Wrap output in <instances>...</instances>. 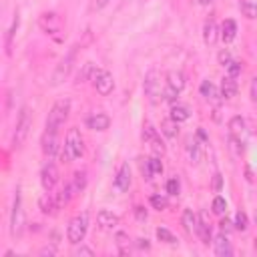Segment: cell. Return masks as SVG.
Listing matches in <instances>:
<instances>
[{
	"mask_svg": "<svg viewBox=\"0 0 257 257\" xmlns=\"http://www.w3.org/2000/svg\"><path fill=\"white\" fill-rule=\"evenodd\" d=\"M135 215L139 221H145L147 219V209L145 207H135Z\"/></svg>",
	"mask_w": 257,
	"mask_h": 257,
	"instance_id": "cell-48",
	"label": "cell"
},
{
	"mask_svg": "<svg viewBox=\"0 0 257 257\" xmlns=\"http://www.w3.org/2000/svg\"><path fill=\"white\" fill-rule=\"evenodd\" d=\"M235 229L237 231H247V227H249V221H247V215L243 213V211H239L237 215H235Z\"/></svg>",
	"mask_w": 257,
	"mask_h": 257,
	"instance_id": "cell-36",
	"label": "cell"
},
{
	"mask_svg": "<svg viewBox=\"0 0 257 257\" xmlns=\"http://www.w3.org/2000/svg\"><path fill=\"white\" fill-rule=\"evenodd\" d=\"M197 235L201 237V241H203L205 245L213 243V239H211V223L207 221V213H201V215H199V227H197Z\"/></svg>",
	"mask_w": 257,
	"mask_h": 257,
	"instance_id": "cell-21",
	"label": "cell"
},
{
	"mask_svg": "<svg viewBox=\"0 0 257 257\" xmlns=\"http://www.w3.org/2000/svg\"><path fill=\"white\" fill-rule=\"evenodd\" d=\"M96 223H98L102 229H114V227L118 225V217H116L114 213L102 209V211L96 213Z\"/></svg>",
	"mask_w": 257,
	"mask_h": 257,
	"instance_id": "cell-22",
	"label": "cell"
},
{
	"mask_svg": "<svg viewBox=\"0 0 257 257\" xmlns=\"http://www.w3.org/2000/svg\"><path fill=\"white\" fill-rule=\"evenodd\" d=\"M141 173H143V177H145L147 181L153 179V173H151V167H149V159H143V161H141Z\"/></svg>",
	"mask_w": 257,
	"mask_h": 257,
	"instance_id": "cell-41",
	"label": "cell"
},
{
	"mask_svg": "<svg viewBox=\"0 0 257 257\" xmlns=\"http://www.w3.org/2000/svg\"><path fill=\"white\" fill-rule=\"evenodd\" d=\"M253 251H255V253H257V237H255V239H253Z\"/></svg>",
	"mask_w": 257,
	"mask_h": 257,
	"instance_id": "cell-53",
	"label": "cell"
},
{
	"mask_svg": "<svg viewBox=\"0 0 257 257\" xmlns=\"http://www.w3.org/2000/svg\"><path fill=\"white\" fill-rule=\"evenodd\" d=\"M161 80H163V76H161L159 70H149L147 76H145V96L149 98L151 104H157L163 98L165 88H163Z\"/></svg>",
	"mask_w": 257,
	"mask_h": 257,
	"instance_id": "cell-5",
	"label": "cell"
},
{
	"mask_svg": "<svg viewBox=\"0 0 257 257\" xmlns=\"http://www.w3.org/2000/svg\"><path fill=\"white\" fill-rule=\"evenodd\" d=\"M181 223H183V227H185L187 233H197L199 217H197L191 209H185V211H183V217H181Z\"/></svg>",
	"mask_w": 257,
	"mask_h": 257,
	"instance_id": "cell-24",
	"label": "cell"
},
{
	"mask_svg": "<svg viewBox=\"0 0 257 257\" xmlns=\"http://www.w3.org/2000/svg\"><path fill=\"white\" fill-rule=\"evenodd\" d=\"M114 187L118 191H128V187H131V167H128V163L120 165V169L114 177Z\"/></svg>",
	"mask_w": 257,
	"mask_h": 257,
	"instance_id": "cell-15",
	"label": "cell"
},
{
	"mask_svg": "<svg viewBox=\"0 0 257 257\" xmlns=\"http://www.w3.org/2000/svg\"><path fill=\"white\" fill-rule=\"evenodd\" d=\"M213 249H215V253H217L219 257H229V255L233 253L231 243H229V239H227L225 233H219V235L213 239Z\"/></svg>",
	"mask_w": 257,
	"mask_h": 257,
	"instance_id": "cell-20",
	"label": "cell"
},
{
	"mask_svg": "<svg viewBox=\"0 0 257 257\" xmlns=\"http://www.w3.org/2000/svg\"><path fill=\"white\" fill-rule=\"evenodd\" d=\"M18 22H20V18H18V12H16L14 18H12V24H10L8 32H6V52H8V54H10V46H12V38H14V34H16Z\"/></svg>",
	"mask_w": 257,
	"mask_h": 257,
	"instance_id": "cell-31",
	"label": "cell"
},
{
	"mask_svg": "<svg viewBox=\"0 0 257 257\" xmlns=\"http://www.w3.org/2000/svg\"><path fill=\"white\" fill-rule=\"evenodd\" d=\"M70 112V98H60L52 104L48 116H46V128L48 131H58L60 124H64V120L68 118Z\"/></svg>",
	"mask_w": 257,
	"mask_h": 257,
	"instance_id": "cell-4",
	"label": "cell"
},
{
	"mask_svg": "<svg viewBox=\"0 0 257 257\" xmlns=\"http://www.w3.org/2000/svg\"><path fill=\"white\" fill-rule=\"evenodd\" d=\"M143 139L151 145V151L155 153V157H163L165 153H167V147H165V143L161 141V137H159V133L151 126V124H147L145 128H143Z\"/></svg>",
	"mask_w": 257,
	"mask_h": 257,
	"instance_id": "cell-10",
	"label": "cell"
},
{
	"mask_svg": "<svg viewBox=\"0 0 257 257\" xmlns=\"http://www.w3.org/2000/svg\"><path fill=\"white\" fill-rule=\"evenodd\" d=\"M219 36H221V40H223L225 44L233 42V40H235V36H237V22H235L233 18H227V20H223V24H221V30H219Z\"/></svg>",
	"mask_w": 257,
	"mask_h": 257,
	"instance_id": "cell-16",
	"label": "cell"
},
{
	"mask_svg": "<svg viewBox=\"0 0 257 257\" xmlns=\"http://www.w3.org/2000/svg\"><path fill=\"white\" fill-rule=\"evenodd\" d=\"M245 135H247V128H245V120L241 116H233L229 120V137L239 141V143H245Z\"/></svg>",
	"mask_w": 257,
	"mask_h": 257,
	"instance_id": "cell-14",
	"label": "cell"
},
{
	"mask_svg": "<svg viewBox=\"0 0 257 257\" xmlns=\"http://www.w3.org/2000/svg\"><path fill=\"white\" fill-rule=\"evenodd\" d=\"M221 189H223V177H221V173H215L213 175V191L219 193Z\"/></svg>",
	"mask_w": 257,
	"mask_h": 257,
	"instance_id": "cell-45",
	"label": "cell"
},
{
	"mask_svg": "<svg viewBox=\"0 0 257 257\" xmlns=\"http://www.w3.org/2000/svg\"><path fill=\"white\" fill-rule=\"evenodd\" d=\"M151 205H153V209H157V211H165V209L169 207V199L163 197V195H153V197H151Z\"/></svg>",
	"mask_w": 257,
	"mask_h": 257,
	"instance_id": "cell-34",
	"label": "cell"
},
{
	"mask_svg": "<svg viewBox=\"0 0 257 257\" xmlns=\"http://www.w3.org/2000/svg\"><path fill=\"white\" fill-rule=\"evenodd\" d=\"M211 209H213V213H215V215H223V213L227 211V201H225L223 197H219V195H217V197L213 199Z\"/></svg>",
	"mask_w": 257,
	"mask_h": 257,
	"instance_id": "cell-35",
	"label": "cell"
},
{
	"mask_svg": "<svg viewBox=\"0 0 257 257\" xmlns=\"http://www.w3.org/2000/svg\"><path fill=\"white\" fill-rule=\"evenodd\" d=\"M241 70H243V64H241L239 60H231V62L227 64V72H229V76H233V78H237V76L241 74Z\"/></svg>",
	"mask_w": 257,
	"mask_h": 257,
	"instance_id": "cell-37",
	"label": "cell"
},
{
	"mask_svg": "<svg viewBox=\"0 0 257 257\" xmlns=\"http://www.w3.org/2000/svg\"><path fill=\"white\" fill-rule=\"evenodd\" d=\"M219 229H221V233H225V235H227L231 229H235V225L225 217V219H221V221H219Z\"/></svg>",
	"mask_w": 257,
	"mask_h": 257,
	"instance_id": "cell-43",
	"label": "cell"
},
{
	"mask_svg": "<svg viewBox=\"0 0 257 257\" xmlns=\"http://www.w3.org/2000/svg\"><path fill=\"white\" fill-rule=\"evenodd\" d=\"M108 2H110V0H94V8H96V10H100V8H104Z\"/></svg>",
	"mask_w": 257,
	"mask_h": 257,
	"instance_id": "cell-51",
	"label": "cell"
},
{
	"mask_svg": "<svg viewBox=\"0 0 257 257\" xmlns=\"http://www.w3.org/2000/svg\"><path fill=\"white\" fill-rule=\"evenodd\" d=\"M38 24H40V28L46 32V34H56V32H60V18L54 14V12H44V14H40V18H38Z\"/></svg>",
	"mask_w": 257,
	"mask_h": 257,
	"instance_id": "cell-12",
	"label": "cell"
},
{
	"mask_svg": "<svg viewBox=\"0 0 257 257\" xmlns=\"http://www.w3.org/2000/svg\"><path fill=\"white\" fill-rule=\"evenodd\" d=\"M177 124H179V122H175V120L169 116V118L161 120V133H163L165 137H169V139H175L177 133H179V126H177Z\"/></svg>",
	"mask_w": 257,
	"mask_h": 257,
	"instance_id": "cell-28",
	"label": "cell"
},
{
	"mask_svg": "<svg viewBox=\"0 0 257 257\" xmlns=\"http://www.w3.org/2000/svg\"><path fill=\"white\" fill-rule=\"evenodd\" d=\"M58 169H56V165L52 163V161H46L44 165H42V171H40V183H42V187L46 189V191H52L54 189V185L58 183Z\"/></svg>",
	"mask_w": 257,
	"mask_h": 257,
	"instance_id": "cell-11",
	"label": "cell"
},
{
	"mask_svg": "<svg viewBox=\"0 0 257 257\" xmlns=\"http://www.w3.org/2000/svg\"><path fill=\"white\" fill-rule=\"evenodd\" d=\"M179 191H181V183H179V179H175V177L169 179V181H167V193L173 195V197H177Z\"/></svg>",
	"mask_w": 257,
	"mask_h": 257,
	"instance_id": "cell-39",
	"label": "cell"
},
{
	"mask_svg": "<svg viewBox=\"0 0 257 257\" xmlns=\"http://www.w3.org/2000/svg\"><path fill=\"white\" fill-rule=\"evenodd\" d=\"M114 243H116V247H118V251H120L122 255L128 253V249H131V239H128L126 233H116V235H114Z\"/></svg>",
	"mask_w": 257,
	"mask_h": 257,
	"instance_id": "cell-30",
	"label": "cell"
},
{
	"mask_svg": "<svg viewBox=\"0 0 257 257\" xmlns=\"http://www.w3.org/2000/svg\"><path fill=\"white\" fill-rule=\"evenodd\" d=\"M237 80L233 78V76H225L223 80H221V96L225 98V100H229V98H233L235 94H237Z\"/></svg>",
	"mask_w": 257,
	"mask_h": 257,
	"instance_id": "cell-23",
	"label": "cell"
},
{
	"mask_svg": "<svg viewBox=\"0 0 257 257\" xmlns=\"http://www.w3.org/2000/svg\"><path fill=\"white\" fill-rule=\"evenodd\" d=\"M199 4H203V6H209V4H213V0H199Z\"/></svg>",
	"mask_w": 257,
	"mask_h": 257,
	"instance_id": "cell-52",
	"label": "cell"
},
{
	"mask_svg": "<svg viewBox=\"0 0 257 257\" xmlns=\"http://www.w3.org/2000/svg\"><path fill=\"white\" fill-rule=\"evenodd\" d=\"M40 145H42V153L50 159V157H54L56 153H58V135H56V131H44V135H42V141H40Z\"/></svg>",
	"mask_w": 257,
	"mask_h": 257,
	"instance_id": "cell-13",
	"label": "cell"
},
{
	"mask_svg": "<svg viewBox=\"0 0 257 257\" xmlns=\"http://www.w3.org/2000/svg\"><path fill=\"white\" fill-rule=\"evenodd\" d=\"M24 229V211H22V197H20V187H16L14 195V205L10 213V233L12 237H20Z\"/></svg>",
	"mask_w": 257,
	"mask_h": 257,
	"instance_id": "cell-8",
	"label": "cell"
},
{
	"mask_svg": "<svg viewBox=\"0 0 257 257\" xmlns=\"http://www.w3.org/2000/svg\"><path fill=\"white\" fill-rule=\"evenodd\" d=\"M30 128H32V112L28 106H24L18 114V120H16V128H14V135H12V147L18 149L26 143L28 135H30Z\"/></svg>",
	"mask_w": 257,
	"mask_h": 257,
	"instance_id": "cell-2",
	"label": "cell"
},
{
	"mask_svg": "<svg viewBox=\"0 0 257 257\" xmlns=\"http://www.w3.org/2000/svg\"><path fill=\"white\" fill-rule=\"evenodd\" d=\"M199 90H201V94H203L207 100H217V96H219V90L215 88V84H213L211 80H203L201 86H199Z\"/></svg>",
	"mask_w": 257,
	"mask_h": 257,
	"instance_id": "cell-29",
	"label": "cell"
},
{
	"mask_svg": "<svg viewBox=\"0 0 257 257\" xmlns=\"http://www.w3.org/2000/svg\"><path fill=\"white\" fill-rule=\"evenodd\" d=\"M231 60H233V58H231V52H229L227 48L219 52V64H223V66H227V64H229Z\"/></svg>",
	"mask_w": 257,
	"mask_h": 257,
	"instance_id": "cell-44",
	"label": "cell"
},
{
	"mask_svg": "<svg viewBox=\"0 0 257 257\" xmlns=\"http://www.w3.org/2000/svg\"><path fill=\"white\" fill-rule=\"evenodd\" d=\"M189 116H191V108L187 106V104H173L171 106V118L175 120V122H185V120H189Z\"/></svg>",
	"mask_w": 257,
	"mask_h": 257,
	"instance_id": "cell-25",
	"label": "cell"
},
{
	"mask_svg": "<svg viewBox=\"0 0 257 257\" xmlns=\"http://www.w3.org/2000/svg\"><path fill=\"white\" fill-rule=\"evenodd\" d=\"M137 245H139L141 249H149V247H151L149 239H143V237H141V239H137Z\"/></svg>",
	"mask_w": 257,
	"mask_h": 257,
	"instance_id": "cell-50",
	"label": "cell"
},
{
	"mask_svg": "<svg viewBox=\"0 0 257 257\" xmlns=\"http://www.w3.org/2000/svg\"><path fill=\"white\" fill-rule=\"evenodd\" d=\"M74 255H78V257H92L94 251H92L90 247H86V245H80V247L74 249Z\"/></svg>",
	"mask_w": 257,
	"mask_h": 257,
	"instance_id": "cell-42",
	"label": "cell"
},
{
	"mask_svg": "<svg viewBox=\"0 0 257 257\" xmlns=\"http://www.w3.org/2000/svg\"><path fill=\"white\" fill-rule=\"evenodd\" d=\"M38 205H40V211L44 213V215H56L58 213V209H60V205H58V201H56V197L54 195H42L40 197V201H38Z\"/></svg>",
	"mask_w": 257,
	"mask_h": 257,
	"instance_id": "cell-19",
	"label": "cell"
},
{
	"mask_svg": "<svg viewBox=\"0 0 257 257\" xmlns=\"http://www.w3.org/2000/svg\"><path fill=\"white\" fill-rule=\"evenodd\" d=\"M88 72H92V64H90V62L84 64V70H82V72H78V82H84L86 76H88Z\"/></svg>",
	"mask_w": 257,
	"mask_h": 257,
	"instance_id": "cell-46",
	"label": "cell"
},
{
	"mask_svg": "<svg viewBox=\"0 0 257 257\" xmlns=\"http://www.w3.org/2000/svg\"><path fill=\"white\" fill-rule=\"evenodd\" d=\"M108 124H110V118L104 112H94L92 116L86 118V126L92 128V131H106Z\"/></svg>",
	"mask_w": 257,
	"mask_h": 257,
	"instance_id": "cell-18",
	"label": "cell"
},
{
	"mask_svg": "<svg viewBox=\"0 0 257 257\" xmlns=\"http://www.w3.org/2000/svg\"><path fill=\"white\" fill-rule=\"evenodd\" d=\"M183 88H185V74H183L181 70H171V72L167 74V84H165L163 98L169 100V102H173V100L181 94Z\"/></svg>",
	"mask_w": 257,
	"mask_h": 257,
	"instance_id": "cell-7",
	"label": "cell"
},
{
	"mask_svg": "<svg viewBox=\"0 0 257 257\" xmlns=\"http://www.w3.org/2000/svg\"><path fill=\"white\" fill-rule=\"evenodd\" d=\"M86 229H88V213H80V215L72 217L70 223H68V227H66V239H68V243H72V245L82 243V239L86 235Z\"/></svg>",
	"mask_w": 257,
	"mask_h": 257,
	"instance_id": "cell-6",
	"label": "cell"
},
{
	"mask_svg": "<svg viewBox=\"0 0 257 257\" xmlns=\"http://www.w3.org/2000/svg\"><path fill=\"white\" fill-rule=\"evenodd\" d=\"M76 193H74V187H72V183H68V185H64L54 197H56V201H58V205L60 207H64V205H68L70 203V199L74 197Z\"/></svg>",
	"mask_w": 257,
	"mask_h": 257,
	"instance_id": "cell-26",
	"label": "cell"
},
{
	"mask_svg": "<svg viewBox=\"0 0 257 257\" xmlns=\"http://www.w3.org/2000/svg\"><path fill=\"white\" fill-rule=\"evenodd\" d=\"M76 52H78V46H72L70 52L56 64V68H54V72H52V78H50V84H52V86H60V84L70 76V72H72V68H74V62H76Z\"/></svg>",
	"mask_w": 257,
	"mask_h": 257,
	"instance_id": "cell-3",
	"label": "cell"
},
{
	"mask_svg": "<svg viewBox=\"0 0 257 257\" xmlns=\"http://www.w3.org/2000/svg\"><path fill=\"white\" fill-rule=\"evenodd\" d=\"M72 187H74V193H80L86 187V173L84 171H76L72 175Z\"/></svg>",
	"mask_w": 257,
	"mask_h": 257,
	"instance_id": "cell-32",
	"label": "cell"
},
{
	"mask_svg": "<svg viewBox=\"0 0 257 257\" xmlns=\"http://www.w3.org/2000/svg\"><path fill=\"white\" fill-rule=\"evenodd\" d=\"M189 157H191V161H199V145H197V139H193V141H189Z\"/></svg>",
	"mask_w": 257,
	"mask_h": 257,
	"instance_id": "cell-40",
	"label": "cell"
},
{
	"mask_svg": "<svg viewBox=\"0 0 257 257\" xmlns=\"http://www.w3.org/2000/svg\"><path fill=\"white\" fill-rule=\"evenodd\" d=\"M239 8H241V14L249 20H255L257 18V2L253 0H239Z\"/></svg>",
	"mask_w": 257,
	"mask_h": 257,
	"instance_id": "cell-27",
	"label": "cell"
},
{
	"mask_svg": "<svg viewBox=\"0 0 257 257\" xmlns=\"http://www.w3.org/2000/svg\"><path fill=\"white\" fill-rule=\"evenodd\" d=\"M38 255H42V257H52V255H56V247H52V245H46V247H42L40 251H38Z\"/></svg>",
	"mask_w": 257,
	"mask_h": 257,
	"instance_id": "cell-47",
	"label": "cell"
},
{
	"mask_svg": "<svg viewBox=\"0 0 257 257\" xmlns=\"http://www.w3.org/2000/svg\"><path fill=\"white\" fill-rule=\"evenodd\" d=\"M149 167H151L153 177L163 173V163H161V159H159V157H151V159H149Z\"/></svg>",
	"mask_w": 257,
	"mask_h": 257,
	"instance_id": "cell-38",
	"label": "cell"
},
{
	"mask_svg": "<svg viewBox=\"0 0 257 257\" xmlns=\"http://www.w3.org/2000/svg\"><path fill=\"white\" fill-rule=\"evenodd\" d=\"M217 38H219V28H217L215 20L213 18L205 20V24H203V40H205V44L213 46L217 42Z\"/></svg>",
	"mask_w": 257,
	"mask_h": 257,
	"instance_id": "cell-17",
	"label": "cell"
},
{
	"mask_svg": "<svg viewBox=\"0 0 257 257\" xmlns=\"http://www.w3.org/2000/svg\"><path fill=\"white\" fill-rule=\"evenodd\" d=\"M157 239L163 241V243H167V245H175V243H177V237H175L167 227H159V229H157Z\"/></svg>",
	"mask_w": 257,
	"mask_h": 257,
	"instance_id": "cell-33",
	"label": "cell"
},
{
	"mask_svg": "<svg viewBox=\"0 0 257 257\" xmlns=\"http://www.w3.org/2000/svg\"><path fill=\"white\" fill-rule=\"evenodd\" d=\"M251 98L253 102H257V76L251 80Z\"/></svg>",
	"mask_w": 257,
	"mask_h": 257,
	"instance_id": "cell-49",
	"label": "cell"
},
{
	"mask_svg": "<svg viewBox=\"0 0 257 257\" xmlns=\"http://www.w3.org/2000/svg\"><path fill=\"white\" fill-rule=\"evenodd\" d=\"M84 155V139L80 135L78 128H68L66 133V141H64V149L60 153V159L64 163H70L74 159H80Z\"/></svg>",
	"mask_w": 257,
	"mask_h": 257,
	"instance_id": "cell-1",
	"label": "cell"
},
{
	"mask_svg": "<svg viewBox=\"0 0 257 257\" xmlns=\"http://www.w3.org/2000/svg\"><path fill=\"white\" fill-rule=\"evenodd\" d=\"M92 84H94L96 92H98V94H102V96L110 94V92H112V88H114L112 74H110V72H106V70H100V68L92 70Z\"/></svg>",
	"mask_w": 257,
	"mask_h": 257,
	"instance_id": "cell-9",
	"label": "cell"
}]
</instances>
